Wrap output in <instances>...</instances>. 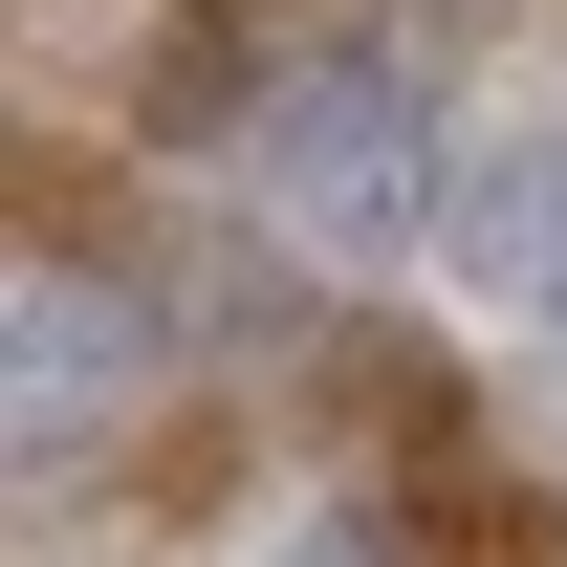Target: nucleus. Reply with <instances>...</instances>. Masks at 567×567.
Instances as JSON below:
<instances>
[{"label":"nucleus","mask_w":567,"mask_h":567,"mask_svg":"<svg viewBox=\"0 0 567 567\" xmlns=\"http://www.w3.org/2000/svg\"><path fill=\"white\" fill-rule=\"evenodd\" d=\"M284 567H371V546H284Z\"/></svg>","instance_id":"5"},{"label":"nucleus","mask_w":567,"mask_h":567,"mask_svg":"<svg viewBox=\"0 0 567 567\" xmlns=\"http://www.w3.org/2000/svg\"><path fill=\"white\" fill-rule=\"evenodd\" d=\"M262 197L328 240V262H393L436 218V87L415 66H371V44H328V66H284L262 110Z\"/></svg>","instance_id":"1"},{"label":"nucleus","mask_w":567,"mask_h":567,"mask_svg":"<svg viewBox=\"0 0 567 567\" xmlns=\"http://www.w3.org/2000/svg\"><path fill=\"white\" fill-rule=\"evenodd\" d=\"M458 284H481V306H546V328H567V132L481 153V197H458Z\"/></svg>","instance_id":"2"},{"label":"nucleus","mask_w":567,"mask_h":567,"mask_svg":"<svg viewBox=\"0 0 567 567\" xmlns=\"http://www.w3.org/2000/svg\"><path fill=\"white\" fill-rule=\"evenodd\" d=\"M393 567H567V546L524 524V502H415V546H393Z\"/></svg>","instance_id":"4"},{"label":"nucleus","mask_w":567,"mask_h":567,"mask_svg":"<svg viewBox=\"0 0 567 567\" xmlns=\"http://www.w3.org/2000/svg\"><path fill=\"white\" fill-rule=\"evenodd\" d=\"M110 371H132V306L110 284H22V436L66 415V393H110Z\"/></svg>","instance_id":"3"}]
</instances>
